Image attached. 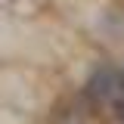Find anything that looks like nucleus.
I'll return each mask as SVG.
<instances>
[{
  "instance_id": "obj_1",
  "label": "nucleus",
  "mask_w": 124,
  "mask_h": 124,
  "mask_svg": "<svg viewBox=\"0 0 124 124\" xmlns=\"http://www.w3.org/2000/svg\"><path fill=\"white\" fill-rule=\"evenodd\" d=\"M115 87H121V75H115V68H99L96 75L87 81V99L90 102H106L115 93Z\"/></svg>"
},
{
  "instance_id": "obj_2",
  "label": "nucleus",
  "mask_w": 124,
  "mask_h": 124,
  "mask_svg": "<svg viewBox=\"0 0 124 124\" xmlns=\"http://www.w3.org/2000/svg\"><path fill=\"white\" fill-rule=\"evenodd\" d=\"M115 118L124 121V96H121V99H115Z\"/></svg>"
},
{
  "instance_id": "obj_3",
  "label": "nucleus",
  "mask_w": 124,
  "mask_h": 124,
  "mask_svg": "<svg viewBox=\"0 0 124 124\" xmlns=\"http://www.w3.org/2000/svg\"><path fill=\"white\" fill-rule=\"evenodd\" d=\"M121 90H124V71H121Z\"/></svg>"
}]
</instances>
